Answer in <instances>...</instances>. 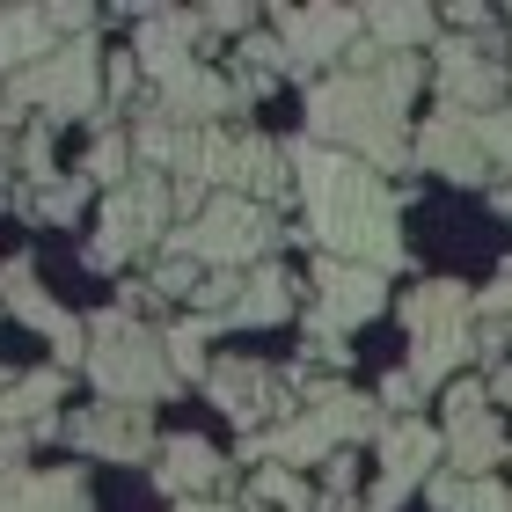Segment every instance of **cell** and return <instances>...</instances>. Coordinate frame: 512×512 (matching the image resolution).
I'll return each mask as SVG.
<instances>
[{
	"label": "cell",
	"instance_id": "cell-1",
	"mask_svg": "<svg viewBox=\"0 0 512 512\" xmlns=\"http://www.w3.org/2000/svg\"><path fill=\"white\" fill-rule=\"evenodd\" d=\"M425 66L417 52H381V44H359L352 66L330 81L308 88V139L315 147H337L366 161V169H403L417 154L410 147V103Z\"/></svg>",
	"mask_w": 512,
	"mask_h": 512
},
{
	"label": "cell",
	"instance_id": "cell-2",
	"mask_svg": "<svg viewBox=\"0 0 512 512\" xmlns=\"http://www.w3.org/2000/svg\"><path fill=\"white\" fill-rule=\"evenodd\" d=\"M293 191L308 205V235L337 256V264H366V271H395L403 264V198L388 191L381 169L315 147V139H293Z\"/></svg>",
	"mask_w": 512,
	"mask_h": 512
},
{
	"label": "cell",
	"instance_id": "cell-3",
	"mask_svg": "<svg viewBox=\"0 0 512 512\" xmlns=\"http://www.w3.org/2000/svg\"><path fill=\"white\" fill-rule=\"evenodd\" d=\"M88 381L103 388V403L154 410L161 395L176 388L169 337H154L132 308H103V315H88Z\"/></svg>",
	"mask_w": 512,
	"mask_h": 512
},
{
	"label": "cell",
	"instance_id": "cell-4",
	"mask_svg": "<svg viewBox=\"0 0 512 512\" xmlns=\"http://www.w3.org/2000/svg\"><path fill=\"white\" fill-rule=\"evenodd\" d=\"M403 322H410V366L403 374L417 388H447L461 366L476 359V293L461 286V278H425V286H410Z\"/></svg>",
	"mask_w": 512,
	"mask_h": 512
},
{
	"label": "cell",
	"instance_id": "cell-5",
	"mask_svg": "<svg viewBox=\"0 0 512 512\" xmlns=\"http://www.w3.org/2000/svg\"><path fill=\"white\" fill-rule=\"evenodd\" d=\"M44 110V125H66V118H96L103 110V52L88 37L59 44L44 66L30 74H8V96H0V118H22V110Z\"/></svg>",
	"mask_w": 512,
	"mask_h": 512
},
{
	"label": "cell",
	"instance_id": "cell-6",
	"mask_svg": "<svg viewBox=\"0 0 512 512\" xmlns=\"http://www.w3.org/2000/svg\"><path fill=\"white\" fill-rule=\"evenodd\" d=\"M271 242H278V220L256 198H242V191H220L191 227L169 235V249L191 256V264H205V271H242L249 256H264Z\"/></svg>",
	"mask_w": 512,
	"mask_h": 512
},
{
	"label": "cell",
	"instance_id": "cell-7",
	"mask_svg": "<svg viewBox=\"0 0 512 512\" xmlns=\"http://www.w3.org/2000/svg\"><path fill=\"white\" fill-rule=\"evenodd\" d=\"M161 227H176V183L169 176H132L103 198V235L88 242V264L118 271L132 256H147L161 242Z\"/></svg>",
	"mask_w": 512,
	"mask_h": 512
},
{
	"label": "cell",
	"instance_id": "cell-8",
	"mask_svg": "<svg viewBox=\"0 0 512 512\" xmlns=\"http://www.w3.org/2000/svg\"><path fill=\"white\" fill-rule=\"evenodd\" d=\"M388 308V286L381 271L366 264H337V256H322L315 271V308H308V330H315V359H344V337L359 330V322H374Z\"/></svg>",
	"mask_w": 512,
	"mask_h": 512
},
{
	"label": "cell",
	"instance_id": "cell-9",
	"mask_svg": "<svg viewBox=\"0 0 512 512\" xmlns=\"http://www.w3.org/2000/svg\"><path fill=\"white\" fill-rule=\"evenodd\" d=\"M439 461H447V432H432L425 417H395L381 432V483H374V512H395L417 483L439 476Z\"/></svg>",
	"mask_w": 512,
	"mask_h": 512
},
{
	"label": "cell",
	"instance_id": "cell-10",
	"mask_svg": "<svg viewBox=\"0 0 512 512\" xmlns=\"http://www.w3.org/2000/svg\"><path fill=\"white\" fill-rule=\"evenodd\" d=\"M0 300H8V315H22L30 330L52 337L59 366H74V359L88 366V322H81V315H66L59 300L37 286V264H30V256H8V264H0Z\"/></svg>",
	"mask_w": 512,
	"mask_h": 512
},
{
	"label": "cell",
	"instance_id": "cell-11",
	"mask_svg": "<svg viewBox=\"0 0 512 512\" xmlns=\"http://www.w3.org/2000/svg\"><path fill=\"white\" fill-rule=\"evenodd\" d=\"M432 88H439V110L454 118H483V110H505L512 103V81L498 59H483L476 44H439V66H432Z\"/></svg>",
	"mask_w": 512,
	"mask_h": 512
},
{
	"label": "cell",
	"instance_id": "cell-12",
	"mask_svg": "<svg viewBox=\"0 0 512 512\" xmlns=\"http://www.w3.org/2000/svg\"><path fill=\"white\" fill-rule=\"evenodd\" d=\"M293 66H322V59H352L366 44V8H286L278 15Z\"/></svg>",
	"mask_w": 512,
	"mask_h": 512
},
{
	"label": "cell",
	"instance_id": "cell-13",
	"mask_svg": "<svg viewBox=\"0 0 512 512\" xmlns=\"http://www.w3.org/2000/svg\"><path fill=\"white\" fill-rule=\"evenodd\" d=\"M66 447H81L88 461H147L154 454V425L147 410H125V403H103V410H81V417H59Z\"/></svg>",
	"mask_w": 512,
	"mask_h": 512
},
{
	"label": "cell",
	"instance_id": "cell-14",
	"mask_svg": "<svg viewBox=\"0 0 512 512\" xmlns=\"http://www.w3.org/2000/svg\"><path fill=\"white\" fill-rule=\"evenodd\" d=\"M417 169H439L447 183H491V154H483L476 118H454V110H432V125L417 132Z\"/></svg>",
	"mask_w": 512,
	"mask_h": 512
},
{
	"label": "cell",
	"instance_id": "cell-15",
	"mask_svg": "<svg viewBox=\"0 0 512 512\" xmlns=\"http://www.w3.org/2000/svg\"><path fill=\"white\" fill-rule=\"evenodd\" d=\"M205 388H213V403L235 417V425H249V432H271L278 410H286L278 374H271V366H256V359H220L213 374H205Z\"/></svg>",
	"mask_w": 512,
	"mask_h": 512
},
{
	"label": "cell",
	"instance_id": "cell-16",
	"mask_svg": "<svg viewBox=\"0 0 512 512\" xmlns=\"http://www.w3.org/2000/svg\"><path fill=\"white\" fill-rule=\"evenodd\" d=\"M191 37H198V15H176V8H147L139 15V66L154 74V88H169V81H183L191 74Z\"/></svg>",
	"mask_w": 512,
	"mask_h": 512
},
{
	"label": "cell",
	"instance_id": "cell-17",
	"mask_svg": "<svg viewBox=\"0 0 512 512\" xmlns=\"http://www.w3.org/2000/svg\"><path fill=\"white\" fill-rule=\"evenodd\" d=\"M235 103H242V88H235V81H220V74H205V66H191L183 81L161 88V118L183 125V132H213Z\"/></svg>",
	"mask_w": 512,
	"mask_h": 512
},
{
	"label": "cell",
	"instance_id": "cell-18",
	"mask_svg": "<svg viewBox=\"0 0 512 512\" xmlns=\"http://www.w3.org/2000/svg\"><path fill=\"white\" fill-rule=\"evenodd\" d=\"M0 512H88V483H81V469L0 476Z\"/></svg>",
	"mask_w": 512,
	"mask_h": 512
},
{
	"label": "cell",
	"instance_id": "cell-19",
	"mask_svg": "<svg viewBox=\"0 0 512 512\" xmlns=\"http://www.w3.org/2000/svg\"><path fill=\"white\" fill-rule=\"evenodd\" d=\"M59 15L52 8H0V74H30V66H44L59 52Z\"/></svg>",
	"mask_w": 512,
	"mask_h": 512
},
{
	"label": "cell",
	"instance_id": "cell-20",
	"mask_svg": "<svg viewBox=\"0 0 512 512\" xmlns=\"http://www.w3.org/2000/svg\"><path fill=\"white\" fill-rule=\"evenodd\" d=\"M154 483H161V491H169V498L183 505L191 491H213V483H227V461H220L213 447H205V439H191V432H183V439H169V447H161V461H154Z\"/></svg>",
	"mask_w": 512,
	"mask_h": 512
},
{
	"label": "cell",
	"instance_id": "cell-21",
	"mask_svg": "<svg viewBox=\"0 0 512 512\" xmlns=\"http://www.w3.org/2000/svg\"><path fill=\"white\" fill-rule=\"evenodd\" d=\"M293 315V278L264 264V271H249L242 278V293H235V308L220 315V330H264V322H286Z\"/></svg>",
	"mask_w": 512,
	"mask_h": 512
},
{
	"label": "cell",
	"instance_id": "cell-22",
	"mask_svg": "<svg viewBox=\"0 0 512 512\" xmlns=\"http://www.w3.org/2000/svg\"><path fill=\"white\" fill-rule=\"evenodd\" d=\"M505 454H512V439H505V425H498L491 410L447 425V469H461V476H491Z\"/></svg>",
	"mask_w": 512,
	"mask_h": 512
},
{
	"label": "cell",
	"instance_id": "cell-23",
	"mask_svg": "<svg viewBox=\"0 0 512 512\" xmlns=\"http://www.w3.org/2000/svg\"><path fill=\"white\" fill-rule=\"evenodd\" d=\"M59 395H66V374H59V366H44V374H30V381H8V395H0V425L52 432V425H59V417H52Z\"/></svg>",
	"mask_w": 512,
	"mask_h": 512
},
{
	"label": "cell",
	"instance_id": "cell-24",
	"mask_svg": "<svg viewBox=\"0 0 512 512\" xmlns=\"http://www.w3.org/2000/svg\"><path fill=\"white\" fill-rule=\"evenodd\" d=\"M425 505L432 512H512V491L498 476H461V469H439L425 483Z\"/></svg>",
	"mask_w": 512,
	"mask_h": 512
},
{
	"label": "cell",
	"instance_id": "cell-25",
	"mask_svg": "<svg viewBox=\"0 0 512 512\" xmlns=\"http://www.w3.org/2000/svg\"><path fill=\"white\" fill-rule=\"evenodd\" d=\"M366 37L381 52H417V44L439 37V15L432 8H366Z\"/></svg>",
	"mask_w": 512,
	"mask_h": 512
},
{
	"label": "cell",
	"instance_id": "cell-26",
	"mask_svg": "<svg viewBox=\"0 0 512 512\" xmlns=\"http://www.w3.org/2000/svg\"><path fill=\"white\" fill-rule=\"evenodd\" d=\"M213 330H220L213 315H191V322H176V330H169V366H176V374H191V381H205V374H213V359H205Z\"/></svg>",
	"mask_w": 512,
	"mask_h": 512
},
{
	"label": "cell",
	"instance_id": "cell-27",
	"mask_svg": "<svg viewBox=\"0 0 512 512\" xmlns=\"http://www.w3.org/2000/svg\"><path fill=\"white\" fill-rule=\"evenodd\" d=\"M249 498H256V505H278V512H315V491H308L293 469H278V461H271V469H256Z\"/></svg>",
	"mask_w": 512,
	"mask_h": 512
},
{
	"label": "cell",
	"instance_id": "cell-28",
	"mask_svg": "<svg viewBox=\"0 0 512 512\" xmlns=\"http://www.w3.org/2000/svg\"><path fill=\"white\" fill-rule=\"evenodd\" d=\"M88 183H110V191H118V183H132V139L125 132H103L96 147H88Z\"/></svg>",
	"mask_w": 512,
	"mask_h": 512
},
{
	"label": "cell",
	"instance_id": "cell-29",
	"mask_svg": "<svg viewBox=\"0 0 512 512\" xmlns=\"http://www.w3.org/2000/svg\"><path fill=\"white\" fill-rule=\"evenodd\" d=\"M81 205H88V176H66V183H44L30 213H37V220H74Z\"/></svg>",
	"mask_w": 512,
	"mask_h": 512
},
{
	"label": "cell",
	"instance_id": "cell-30",
	"mask_svg": "<svg viewBox=\"0 0 512 512\" xmlns=\"http://www.w3.org/2000/svg\"><path fill=\"white\" fill-rule=\"evenodd\" d=\"M476 315H483V322H491V330L512 344V264H498V278L476 293Z\"/></svg>",
	"mask_w": 512,
	"mask_h": 512
},
{
	"label": "cell",
	"instance_id": "cell-31",
	"mask_svg": "<svg viewBox=\"0 0 512 512\" xmlns=\"http://www.w3.org/2000/svg\"><path fill=\"white\" fill-rule=\"evenodd\" d=\"M198 286H205V278H198L191 256H169V264L154 271V293H169V300H198Z\"/></svg>",
	"mask_w": 512,
	"mask_h": 512
},
{
	"label": "cell",
	"instance_id": "cell-32",
	"mask_svg": "<svg viewBox=\"0 0 512 512\" xmlns=\"http://www.w3.org/2000/svg\"><path fill=\"white\" fill-rule=\"evenodd\" d=\"M483 410H491V381H454V388H447V425L483 417Z\"/></svg>",
	"mask_w": 512,
	"mask_h": 512
},
{
	"label": "cell",
	"instance_id": "cell-33",
	"mask_svg": "<svg viewBox=\"0 0 512 512\" xmlns=\"http://www.w3.org/2000/svg\"><path fill=\"white\" fill-rule=\"evenodd\" d=\"M22 176H30L37 191L52 183V125H37L30 139H22Z\"/></svg>",
	"mask_w": 512,
	"mask_h": 512
},
{
	"label": "cell",
	"instance_id": "cell-34",
	"mask_svg": "<svg viewBox=\"0 0 512 512\" xmlns=\"http://www.w3.org/2000/svg\"><path fill=\"white\" fill-rule=\"evenodd\" d=\"M30 439H44V432H22V425H0V476H22V454H30Z\"/></svg>",
	"mask_w": 512,
	"mask_h": 512
},
{
	"label": "cell",
	"instance_id": "cell-35",
	"mask_svg": "<svg viewBox=\"0 0 512 512\" xmlns=\"http://www.w3.org/2000/svg\"><path fill=\"white\" fill-rule=\"evenodd\" d=\"M410 395H425V388H417V381L403 374V366H395V374L381 381V403H388V410H410Z\"/></svg>",
	"mask_w": 512,
	"mask_h": 512
},
{
	"label": "cell",
	"instance_id": "cell-36",
	"mask_svg": "<svg viewBox=\"0 0 512 512\" xmlns=\"http://www.w3.org/2000/svg\"><path fill=\"white\" fill-rule=\"evenodd\" d=\"M198 22H205V30H249V22H256V8H205Z\"/></svg>",
	"mask_w": 512,
	"mask_h": 512
},
{
	"label": "cell",
	"instance_id": "cell-37",
	"mask_svg": "<svg viewBox=\"0 0 512 512\" xmlns=\"http://www.w3.org/2000/svg\"><path fill=\"white\" fill-rule=\"evenodd\" d=\"M132 81H139V59L118 52V59H110V96H132Z\"/></svg>",
	"mask_w": 512,
	"mask_h": 512
},
{
	"label": "cell",
	"instance_id": "cell-38",
	"mask_svg": "<svg viewBox=\"0 0 512 512\" xmlns=\"http://www.w3.org/2000/svg\"><path fill=\"white\" fill-rule=\"evenodd\" d=\"M454 30H491V8H447Z\"/></svg>",
	"mask_w": 512,
	"mask_h": 512
},
{
	"label": "cell",
	"instance_id": "cell-39",
	"mask_svg": "<svg viewBox=\"0 0 512 512\" xmlns=\"http://www.w3.org/2000/svg\"><path fill=\"white\" fill-rule=\"evenodd\" d=\"M491 395H498V403H512V366H498V374H491Z\"/></svg>",
	"mask_w": 512,
	"mask_h": 512
},
{
	"label": "cell",
	"instance_id": "cell-40",
	"mask_svg": "<svg viewBox=\"0 0 512 512\" xmlns=\"http://www.w3.org/2000/svg\"><path fill=\"white\" fill-rule=\"evenodd\" d=\"M491 205H498V213L512 220V183H498V191H491Z\"/></svg>",
	"mask_w": 512,
	"mask_h": 512
},
{
	"label": "cell",
	"instance_id": "cell-41",
	"mask_svg": "<svg viewBox=\"0 0 512 512\" xmlns=\"http://www.w3.org/2000/svg\"><path fill=\"white\" fill-rule=\"evenodd\" d=\"M176 512H235V505H205V498H183Z\"/></svg>",
	"mask_w": 512,
	"mask_h": 512
},
{
	"label": "cell",
	"instance_id": "cell-42",
	"mask_svg": "<svg viewBox=\"0 0 512 512\" xmlns=\"http://www.w3.org/2000/svg\"><path fill=\"white\" fill-rule=\"evenodd\" d=\"M0 161H8V139H0Z\"/></svg>",
	"mask_w": 512,
	"mask_h": 512
},
{
	"label": "cell",
	"instance_id": "cell-43",
	"mask_svg": "<svg viewBox=\"0 0 512 512\" xmlns=\"http://www.w3.org/2000/svg\"><path fill=\"white\" fill-rule=\"evenodd\" d=\"M0 96H8V81H0Z\"/></svg>",
	"mask_w": 512,
	"mask_h": 512
}]
</instances>
